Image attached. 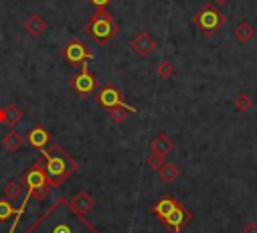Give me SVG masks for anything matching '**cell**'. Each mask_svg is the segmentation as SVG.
<instances>
[{
  "mask_svg": "<svg viewBox=\"0 0 257 233\" xmlns=\"http://www.w3.org/2000/svg\"><path fill=\"white\" fill-rule=\"evenodd\" d=\"M0 124H5V107H0Z\"/></svg>",
  "mask_w": 257,
  "mask_h": 233,
  "instance_id": "cell-28",
  "label": "cell"
},
{
  "mask_svg": "<svg viewBox=\"0 0 257 233\" xmlns=\"http://www.w3.org/2000/svg\"><path fill=\"white\" fill-rule=\"evenodd\" d=\"M164 162H166V156H164V154H156V152H150V156H148V160H146V164H148L152 170H160Z\"/></svg>",
  "mask_w": 257,
  "mask_h": 233,
  "instance_id": "cell-24",
  "label": "cell"
},
{
  "mask_svg": "<svg viewBox=\"0 0 257 233\" xmlns=\"http://www.w3.org/2000/svg\"><path fill=\"white\" fill-rule=\"evenodd\" d=\"M132 51L138 55V57H148L152 51H154V39H152V35L150 33H146V31H142V33H138L134 39H132Z\"/></svg>",
  "mask_w": 257,
  "mask_h": 233,
  "instance_id": "cell-11",
  "label": "cell"
},
{
  "mask_svg": "<svg viewBox=\"0 0 257 233\" xmlns=\"http://www.w3.org/2000/svg\"><path fill=\"white\" fill-rule=\"evenodd\" d=\"M23 118H25V113H23L21 107H17L15 103L5 105V124H9L11 128H15L19 122H23Z\"/></svg>",
  "mask_w": 257,
  "mask_h": 233,
  "instance_id": "cell-20",
  "label": "cell"
},
{
  "mask_svg": "<svg viewBox=\"0 0 257 233\" xmlns=\"http://www.w3.org/2000/svg\"><path fill=\"white\" fill-rule=\"evenodd\" d=\"M97 101H99V105L105 107V109H109V107H113V105H121V103H125L121 91H119L113 83H107V85L99 91Z\"/></svg>",
  "mask_w": 257,
  "mask_h": 233,
  "instance_id": "cell-9",
  "label": "cell"
},
{
  "mask_svg": "<svg viewBox=\"0 0 257 233\" xmlns=\"http://www.w3.org/2000/svg\"><path fill=\"white\" fill-rule=\"evenodd\" d=\"M243 233H257V223H249V225H245Z\"/></svg>",
  "mask_w": 257,
  "mask_h": 233,
  "instance_id": "cell-27",
  "label": "cell"
},
{
  "mask_svg": "<svg viewBox=\"0 0 257 233\" xmlns=\"http://www.w3.org/2000/svg\"><path fill=\"white\" fill-rule=\"evenodd\" d=\"M23 185L27 187V193H33V191H37V189L49 185V179H47V174H45V170H43V160H37V162L25 172Z\"/></svg>",
  "mask_w": 257,
  "mask_h": 233,
  "instance_id": "cell-6",
  "label": "cell"
},
{
  "mask_svg": "<svg viewBox=\"0 0 257 233\" xmlns=\"http://www.w3.org/2000/svg\"><path fill=\"white\" fill-rule=\"evenodd\" d=\"M197 23V27L207 35V37H211V35H215L223 25H225V15L223 13H219V9L215 7V5H205L197 15H195V19H192Z\"/></svg>",
  "mask_w": 257,
  "mask_h": 233,
  "instance_id": "cell-4",
  "label": "cell"
},
{
  "mask_svg": "<svg viewBox=\"0 0 257 233\" xmlns=\"http://www.w3.org/2000/svg\"><path fill=\"white\" fill-rule=\"evenodd\" d=\"M107 111H109V118H111V122L121 124L125 118H130V113H134L136 109H134L132 105H127V103H121V105H113V107H109Z\"/></svg>",
  "mask_w": 257,
  "mask_h": 233,
  "instance_id": "cell-17",
  "label": "cell"
},
{
  "mask_svg": "<svg viewBox=\"0 0 257 233\" xmlns=\"http://www.w3.org/2000/svg\"><path fill=\"white\" fill-rule=\"evenodd\" d=\"M253 37H255V29L251 27V23L241 21V23L235 27V39H237L239 43H249Z\"/></svg>",
  "mask_w": 257,
  "mask_h": 233,
  "instance_id": "cell-21",
  "label": "cell"
},
{
  "mask_svg": "<svg viewBox=\"0 0 257 233\" xmlns=\"http://www.w3.org/2000/svg\"><path fill=\"white\" fill-rule=\"evenodd\" d=\"M69 205H71L79 215H87V213L93 209L95 199H93L89 193H85V191H77V193L73 195V199H69Z\"/></svg>",
  "mask_w": 257,
  "mask_h": 233,
  "instance_id": "cell-13",
  "label": "cell"
},
{
  "mask_svg": "<svg viewBox=\"0 0 257 233\" xmlns=\"http://www.w3.org/2000/svg\"><path fill=\"white\" fill-rule=\"evenodd\" d=\"M213 3H215V5H227L229 0H213Z\"/></svg>",
  "mask_w": 257,
  "mask_h": 233,
  "instance_id": "cell-29",
  "label": "cell"
},
{
  "mask_svg": "<svg viewBox=\"0 0 257 233\" xmlns=\"http://www.w3.org/2000/svg\"><path fill=\"white\" fill-rule=\"evenodd\" d=\"M45 29H47V23H45V19H43L41 15H37V13H33V15L25 21V31H27L31 37H41V35L45 33Z\"/></svg>",
  "mask_w": 257,
  "mask_h": 233,
  "instance_id": "cell-15",
  "label": "cell"
},
{
  "mask_svg": "<svg viewBox=\"0 0 257 233\" xmlns=\"http://www.w3.org/2000/svg\"><path fill=\"white\" fill-rule=\"evenodd\" d=\"M23 144H25V138H23V134H19L17 130H11V132H7V134L3 136V146H5L9 152L21 150Z\"/></svg>",
  "mask_w": 257,
  "mask_h": 233,
  "instance_id": "cell-18",
  "label": "cell"
},
{
  "mask_svg": "<svg viewBox=\"0 0 257 233\" xmlns=\"http://www.w3.org/2000/svg\"><path fill=\"white\" fill-rule=\"evenodd\" d=\"M71 85H73V89L77 91V95H81V97H87V95H91V93L95 91L97 81H95V77L89 73L87 63L81 65V71L71 79Z\"/></svg>",
  "mask_w": 257,
  "mask_h": 233,
  "instance_id": "cell-7",
  "label": "cell"
},
{
  "mask_svg": "<svg viewBox=\"0 0 257 233\" xmlns=\"http://www.w3.org/2000/svg\"><path fill=\"white\" fill-rule=\"evenodd\" d=\"M180 207V203L172 197V195H162L160 199H158V203L152 207V211H154V215L160 219V221H164V219H168V215L172 213V211H176Z\"/></svg>",
  "mask_w": 257,
  "mask_h": 233,
  "instance_id": "cell-12",
  "label": "cell"
},
{
  "mask_svg": "<svg viewBox=\"0 0 257 233\" xmlns=\"http://www.w3.org/2000/svg\"><path fill=\"white\" fill-rule=\"evenodd\" d=\"M195 219V215H192L188 209H184L182 205L176 209V211H172L170 215H168V219H164L162 223L166 225V229L170 231V233H180V229H182V225L184 223H188V221H192Z\"/></svg>",
  "mask_w": 257,
  "mask_h": 233,
  "instance_id": "cell-8",
  "label": "cell"
},
{
  "mask_svg": "<svg viewBox=\"0 0 257 233\" xmlns=\"http://www.w3.org/2000/svg\"><path fill=\"white\" fill-rule=\"evenodd\" d=\"M119 31V23L113 19V15L107 9H95L91 19L85 25V33L91 41H95L99 47L107 45Z\"/></svg>",
  "mask_w": 257,
  "mask_h": 233,
  "instance_id": "cell-3",
  "label": "cell"
},
{
  "mask_svg": "<svg viewBox=\"0 0 257 233\" xmlns=\"http://www.w3.org/2000/svg\"><path fill=\"white\" fill-rule=\"evenodd\" d=\"M111 0H89V5H93L95 9H105Z\"/></svg>",
  "mask_w": 257,
  "mask_h": 233,
  "instance_id": "cell-26",
  "label": "cell"
},
{
  "mask_svg": "<svg viewBox=\"0 0 257 233\" xmlns=\"http://www.w3.org/2000/svg\"><path fill=\"white\" fill-rule=\"evenodd\" d=\"M25 185H23V181H11V183H7V187H5V199L7 201H11V203H15V201H23L25 199Z\"/></svg>",
  "mask_w": 257,
  "mask_h": 233,
  "instance_id": "cell-16",
  "label": "cell"
},
{
  "mask_svg": "<svg viewBox=\"0 0 257 233\" xmlns=\"http://www.w3.org/2000/svg\"><path fill=\"white\" fill-rule=\"evenodd\" d=\"M25 142H27L31 148H35V150H43V148H47V146L51 144V134H49L43 126H35V128H31V130L27 132Z\"/></svg>",
  "mask_w": 257,
  "mask_h": 233,
  "instance_id": "cell-10",
  "label": "cell"
},
{
  "mask_svg": "<svg viewBox=\"0 0 257 233\" xmlns=\"http://www.w3.org/2000/svg\"><path fill=\"white\" fill-rule=\"evenodd\" d=\"M158 177H160L162 183H168L170 185V183H174L180 177V168L174 162H164L162 168L158 170Z\"/></svg>",
  "mask_w": 257,
  "mask_h": 233,
  "instance_id": "cell-19",
  "label": "cell"
},
{
  "mask_svg": "<svg viewBox=\"0 0 257 233\" xmlns=\"http://www.w3.org/2000/svg\"><path fill=\"white\" fill-rule=\"evenodd\" d=\"M174 150V142L170 140V136L168 134H164V132H160L152 142H150V152H156V154H170Z\"/></svg>",
  "mask_w": 257,
  "mask_h": 233,
  "instance_id": "cell-14",
  "label": "cell"
},
{
  "mask_svg": "<svg viewBox=\"0 0 257 233\" xmlns=\"http://www.w3.org/2000/svg\"><path fill=\"white\" fill-rule=\"evenodd\" d=\"M235 109L237 111H247V109H251V105H253V99H251V95L249 93H245V91H241L237 97H235Z\"/></svg>",
  "mask_w": 257,
  "mask_h": 233,
  "instance_id": "cell-22",
  "label": "cell"
},
{
  "mask_svg": "<svg viewBox=\"0 0 257 233\" xmlns=\"http://www.w3.org/2000/svg\"><path fill=\"white\" fill-rule=\"evenodd\" d=\"M13 215H17V211H15V207H13V203L11 201H7V199H0V221H9Z\"/></svg>",
  "mask_w": 257,
  "mask_h": 233,
  "instance_id": "cell-23",
  "label": "cell"
},
{
  "mask_svg": "<svg viewBox=\"0 0 257 233\" xmlns=\"http://www.w3.org/2000/svg\"><path fill=\"white\" fill-rule=\"evenodd\" d=\"M25 233H97V229L69 205V199L59 197Z\"/></svg>",
  "mask_w": 257,
  "mask_h": 233,
  "instance_id": "cell-1",
  "label": "cell"
},
{
  "mask_svg": "<svg viewBox=\"0 0 257 233\" xmlns=\"http://www.w3.org/2000/svg\"><path fill=\"white\" fill-rule=\"evenodd\" d=\"M174 75V67L170 61H160L158 63V77L160 79H170Z\"/></svg>",
  "mask_w": 257,
  "mask_h": 233,
  "instance_id": "cell-25",
  "label": "cell"
},
{
  "mask_svg": "<svg viewBox=\"0 0 257 233\" xmlns=\"http://www.w3.org/2000/svg\"><path fill=\"white\" fill-rule=\"evenodd\" d=\"M43 170L49 179V187L57 189L77 170V162L63 150L61 144H49L43 148Z\"/></svg>",
  "mask_w": 257,
  "mask_h": 233,
  "instance_id": "cell-2",
  "label": "cell"
},
{
  "mask_svg": "<svg viewBox=\"0 0 257 233\" xmlns=\"http://www.w3.org/2000/svg\"><path fill=\"white\" fill-rule=\"evenodd\" d=\"M61 55H63V59H65L67 63H71V65H83V63H87L89 59H93V53H91V49H87V45L85 43H81L79 39H73V41H69L65 47L61 49Z\"/></svg>",
  "mask_w": 257,
  "mask_h": 233,
  "instance_id": "cell-5",
  "label": "cell"
}]
</instances>
